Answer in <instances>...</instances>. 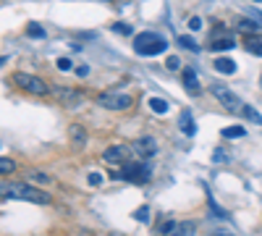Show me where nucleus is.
<instances>
[{"label": "nucleus", "instance_id": "obj_1", "mask_svg": "<svg viewBox=\"0 0 262 236\" xmlns=\"http://www.w3.org/2000/svg\"><path fill=\"white\" fill-rule=\"evenodd\" d=\"M0 197L3 200H27L34 205H50L53 197L42 189H34L32 184H8V181H0Z\"/></svg>", "mask_w": 262, "mask_h": 236}, {"label": "nucleus", "instance_id": "obj_2", "mask_svg": "<svg viewBox=\"0 0 262 236\" xmlns=\"http://www.w3.org/2000/svg\"><path fill=\"white\" fill-rule=\"evenodd\" d=\"M134 50H137V55H144V58L160 55V53L168 50V42H165V37L158 34V32H139V34L134 37Z\"/></svg>", "mask_w": 262, "mask_h": 236}, {"label": "nucleus", "instance_id": "obj_3", "mask_svg": "<svg viewBox=\"0 0 262 236\" xmlns=\"http://www.w3.org/2000/svg\"><path fill=\"white\" fill-rule=\"evenodd\" d=\"M13 84L21 90V92H29V95H37V97H48L50 95V87L39 76H32L27 71H16L13 74Z\"/></svg>", "mask_w": 262, "mask_h": 236}, {"label": "nucleus", "instance_id": "obj_4", "mask_svg": "<svg viewBox=\"0 0 262 236\" xmlns=\"http://www.w3.org/2000/svg\"><path fill=\"white\" fill-rule=\"evenodd\" d=\"M95 100H97V105H102V108H107V111H128L131 105H134V97H131L128 92H116V90L100 92Z\"/></svg>", "mask_w": 262, "mask_h": 236}, {"label": "nucleus", "instance_id": "obj_5", "mask_svg": "<svg viewBox=\"0 0 262 236\" xmlns=\"http://www.w3.org/2000/svg\"><path fill=\"white\" fill-rule=\"evenodd\" d=\"M121 181H128V184H147L149 179H152V168L147 165V163H123L121 168Z\"/></svg>", "mask_w": 262, "mask_h": 236}, {"label": "nucleus", "instance_id": "obj_6", "mask_svg": "<svg viewBox=\"0 0 262 236\" xmlns=\"http://www.w3.org/2000/svg\"><path fill=\"white\" fill-rule=\"evenodd\" d=\"M212 95H215V100L223 105V108L228 111V113H242V100L236 97V92H231L228 87H221V84H215L212 87Z\"/></svg>", "mask_w": 262, "mask_h": 236}, {"label": "nucleus", "instance_id": "obj_7", "mask_svg": "<svg viewBox=\"0 0 262 236\" xmlns=\"http://www.w3.org/2000/svg\"><path fill=\"white\" fill-rule=\"evenodd\" d=\"M50 95L60 105H66V108H74V105H79L84 100V90H76V87H53Z\"/></svg>", "mask_w": 262, "mask_h": 236}, {"label": "nucleus", "instance_id": "obj_8", "mask_svg": "<svg viewBox=\"0 0 262 236\" xmlns=\"http://www.w3.org/2000/svg\"><path fill=\"white\" fill-rule=\"evenodd\" d=\"M102 160L111 163L113 168H121L123 163L131 160V147H126V144H111V147L102 153Z\"/></svg>", "mask_w": 262, "mask_h": 236}, {"label": "nucleus", "instance_id": "obj_9", "mask_svg": "<svg viewBox=\"0 0 262 236\" xmlns=\"http://www.w3.org/2000/svg\"><path fill=\"white\" fill-rule=\"evenodd\" d=\"M131 153H134L137 158L149 160V158H155V155H158V142L152 139V137H139L134 144H131Z\"/></svg>", "mask_w": 262, "mask_h": 236}, {"label": "nucleus", "instance_id": "obj_10", "mask_svg": "<svg viewBox=\"0 0 262 236\" xmlns=\"http://www.w3.org/2000/svg\"><path fill=\"white\" fill-rule=\"evenodd\" d=\"M181 81H184V87H186L189 95H200L202 92L200 90V79H196V71L194 69H184L181 71Z\"/></svg>", "mask_w": 262, "mask_h": 236}, {"label": "nucleus", "instance_id": "obj_11", "mask_svg": "<svg viewBox=\"0 0 262 236\" xmlns=\"http://www.w3.org/2000/svg\"><path fill=\"white\" fill-rule=\"evenodd\" d=\"M179 128H181L184 137H194V134H196V126H194L191 111H181V116H179Z\"/></svg>", "mask_w": 262, "mask_h": 236}, {"label": "nucleus", "instance_id": "obj_12", "mask_svg": "<svg viewBox=\"0 0 262 236\" xmlns=\"http://www.w3.org/2000/svg\"><path fill=\"white\" fill-rule=\"evenodd\" d=\"M69 134H71V142H74V147H76V149H81V147L86 144V132H84V126L74 123V126L69 128Z\"/></svg>", "mask_w": 262, "mask_h": 236}, {"label": "nucleus", "instance_id": "obj_13", "mask_svg": "<svg viewBox=\"0 0 262 236\" xmlns=\"http://www.w3.org/2000/svg\"><path fill=\"white\" fill-rule=\"evenodd\" d=\"M215 71H221L223 76H231V74L236 71V63H233L231 58L221 55V58H215Z\"/></svg>", "mask_w": 262, "mask_h": 236}, {"label": "nucleus", "instance_id": "obj_14", "mask_svg": "<svg viewBox=\"0 0 262 236\" xmlns=\"http://www.w3.org/2000/svg\"><path fill=\"white\" fill-rule=\"evenodd\" d=\"M196 233V226L191 221H184V223H176V228H173L168 236H194Z\"/></svg>", "mask_w": 262, "mask_h": 236}, {"label": "nucleus", "instance_id": "obj_15", "mask_svg": "<svg viewBox=\"0 0 262 236\" xmlns=\"http://www.w3.org/2000/svg\"><path fill=\"white\" fill-rule=\"evenodd\" d=\"M244 48H247L249 53H254V55H262V37H257V34L244 37Z\"/></svg>", "mask_w": 262, "mask_h": 236}, {"label": "nucleus", "instance_id": "obj_16", "mask_svg": "<svg viewBox=\"0 0 262 236\" xmlns=\"http://www.w3.org/2000/svg\"><path fill=\"white\" fill-rule=\"evenodd\" d=\"M242 116H244L247 121H252V123H257V126H262V116H259V113H257V111L252 108V105H247V102L242 105Z\"/></svg>", "mask_w": 262, "mask_h": 236}, {"label": "nucleus", "instance_id": "obj_17", "mask_svg": "<svg viewBox=\"0 0 262 236\" xmlns=\"http://www.w3.org/2000/svg\"><path fill=\"white\" fill-rule=\"evenodd\" d=\"M238 32H244L249 37V34H259V27L254 24V21H249V18H238Z\"/></svg>", "mask_w": 262, "mask_h": 236}, {"label": "nucleus", "instance_id": "obj_18", "mask_svg": "<svg viewBox=\"0 0 262 236\" xmlns=\"http://www.w3.org/2000/svg\"><path fill=\"white\" fill-rule=\"evenodd\" d=\"M221 134H223L226 139H238V137H244L247 132H244V126H226Z\"/></svg>", "mask_w": 262, "mask_h": 236}, {"label": "nucleus", "instance_id": "obj_19", "mask_svg": "<svg viewBox=\"0 0 262 236\" xmlns=\"http://www.w3.org/2000/svg\"><path fill=\"white\" fill-rule=\"evenodd\" d=\"M149 108L155 111L158 116H163V113H168V102H165L163 97H152V100H149Z\"/></svg>", "mask_w": 262, "mask_h": 236}, {"label": "nucleus", "instance_id": "obj_20", "mask_svg": "<svg viewBox=\"0 0 262 236\" xmlns=\"http://www.w3.org/2000/svg\"><path fill=\"white\" fill-rule=\"evenodd\" d=\"M16 170V163L11 158H0V176H11Z\"/></svg>", "mask_w": 262, "mask_h": 236}, {"label": "nucleus", "instance_id": "obj_21", "mask_svg": "<svg viewBox=\"0 0 262 236\" xmlns=\"http://www.w3.org/2000/svg\"><path fill=\"white\" fill-rule=\"evenodd\" d=\"M29 184L34 181V184H50V176L48 174H42V170H29Z\"/></svg>", "mask_w": 262, "mask_h": 236}, {"label": "nucleus", "instance_id": "obj_22", "mask_svg": "<svg viewBox=\"0 0 262 236\" xmlns=\"http://www.w3.org/2000/svg\"><path fill=\"white\" fill-rule=\"evenodd\" d=\"M179 45H181V48H186V50H191V53H200V45H196V42H194L191 37H186V34H181V37H179Z\"/></svg>", "mask_w": 262, "mask_h": 236}, {"label": "nucleus", "instance_id": "obj_23", "mask_svg": "<svg viewBox=\"0 0 262 236\" xmlns=\"http://www.w3.org/2000/svg\"><path fill=\"white\" fill-rule=\"evenodd\" d=\"M27 34H29V37H37V39H42V37H45V29H42L39 24H29V27H27Z\"/></svg>", "mask_w": 262, "mask_h": 236}, {"label": "nucleus", "instance_id": "obj_24", "mask_svg": "<svg viewBox=\"0 0 262 236\" xmlns=\"http://www.w3.org/2000/svg\"><path fill=\"white\" fill-rule=\"evenodd\" d=\"M137 221H139V223H147V221H149V207H147V205H142V207L137 210Z\"/></svg>", "mask_w": 262, "mask_h": 236}, {"label": "nucleus", "instance_id": "obj_25", "mask_svg": "<svg viewBox=\"0 0 262 236\" xmlns=\"http://www.w3.org/2000/svg\"><path fill=\"white\" fill-rule=\"evenodd\" d=\"M113 32H118V34H131V27L128 24H123V21H118V24H113Z\"/></svg>", "mask_w": 262, "mask_h": 236}, {"label": "nucleus", "instance_id": "obj_26", "mask_svg": "<svg viewBox=\"0 0 262 236\" xmlns=\"http://www.w3.org/2000/svg\"><path fill=\"white\" fill-rule=\"evenodd\" d=\"M189 29L200 32V29H202V18H200V16H191V18H189Z\"/></svg>", "mask_w": 262, "mask_h": 236}, {"label": "nucleus", "instance_id": "obj_27", "mask_svg": "<svg viewBox=\"0 0 262 236\" xmlns=\"http://www.w3.org/2000/svg\"><path fill=\"white\" fill-rule=\"evenodd\" d=\"M173 228H176V221H165V223L160 226V233H163V236H168Z\"/></svg>", "mask_w": 262, "mask_h": 236}, {"label": "nucleus", "instance_id": "obj_28", "mask_svg": "<svg viewBox=\"0 0 262 236\" xmlns=\"http://www.w3.org/2000/svg\"><path fill=\"white\" fill-rule=\"evenodd\" d=\"M90 184H92V186H100V184H102V174L92 170V174H90Z\"/></svg>", "mask_w": 262, "mask_h": 236}, {"label": "nucleus", "instance_id": "obj_29", "mask_svg": "<svg viewBox=\"0 0 262 236\" xmlns=\"http://www.w3.org/2000/svg\"><path fill=\"white\" fill-rule=\"evenodd\" d=\"M215 163H226L228 160V153H223V149H215V158H212Z\"/></svg>", "mask_w": 262, "mask_h": 236}, {"label": "nucleus", "instance_id": "obj_30", "mask_svg": "<svg viewBox=\"0 0 262 236\" xmlns=\"http://www.w3.org/2000/svg\"><path fill=\"white\" fill-rule=\"evenodd\" d=\"M58 69H60V71H69V69H71V60H69V58H58Z\"/></svg>", "mask_w": 262, "mask_h": 236}, {"label": "nucleus", "instance_id": "obj_31", "mask_svg": "<svg viewBox=\"0 0 262 236\" xmlns=\"http://www.w3.org/2000/svg\"><path fill=\"white\" fill-rule=\"evenodd\" d=\"M179 66H181L179 58H176V55H170V58H168V69H179Z\"/></svg>", "mask_w": 262, "mask_h": 236}, {"label": "nucleus", "instance_id": "obj_32", "mask_svg": "<svg viewBox=\"0 0 262 236\" xmlns=\"http://www.w3.org/2000/svg\"><path fill=\"white\" fill-rule=\"evenodd\" d=\"M76 74H79V76H86V74H90V69H86V66H79Z\"/></svg>", "mask_w": 262, "mask_h": 236}, {"label": "nucleus", "instance_id": "obj_33", "mask_svg": "<svg viewBox=\"0 0 262 236\" xmlns=\"http://www.w3.org/2000/svg\"><path fill=\"white\" fill-rule=\"evenodd\" d=\"M3 63H6V58H0V66H3Z\"/></svg>", "mask_w": 262, "mask_h": 236}, {"label": "nucleus", "instance_id": "obj_34", "mask_svg": "<svg viewBox=\"0 0 262 236\" xmlns=\"http://www.w3.org/2000/svg\"><path fill=\"white\" fill-rule=\"evenodd\" d=\"M111 236H123V233H111Z\"/></svg>", "mask_w": 262, "mask_h": 236}, {"label": "nucleus", "instance_id": "obj_35", "mask_svg": "<svg viewBox=\"0 0 262 236\" xmlns=\"http://www.w3.org/2000/svg\"><path fill=\"white\" fill-rule=\"evenodd\" d=\"M252 3H262V0H252Z\"/></svg>", "mask_w": 262, "mask_h": 236}, {"label": "nucleus", "instance_id": "obj_36", "mask_svg": "<svg viewBox=\"0 0 262 236\" xmlns=\"http://www.w3.org/2000/svg\"><path fill=\"white\" fill-rule=\"evenodd\" d=\"M259 84H262V76H259Z\"/></svg>", "mask_w": 262, "mask_h": 236}]
</instances>
